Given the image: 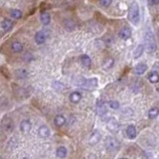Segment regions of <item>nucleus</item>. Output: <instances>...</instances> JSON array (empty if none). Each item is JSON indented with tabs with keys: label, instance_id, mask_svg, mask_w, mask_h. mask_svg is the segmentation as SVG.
<instances>
[{
	"label": "nucleus",
	"instance_id": "1",
	"mask_svg": "<svg viewBox=\"0 0 159 159\" xmlns=\"http://www.w3.org/2000/svg\"><path fill=\"white\" fill-rule=\"evenodd\" d=\"M128 19L131 23L135 24V25L139 23V20H140V13H139V7L136 2H133L129 7Z\"/></svg>",
	"mask_w": 159,
	"mask_h": 159
},
{
	"label": "nucleus",
	"instance_id": "2",
	"mask_svg": "<svg viewBox=\"0 0 159 159\" xmlns=\"http://www.w3.org/2000/svg\"><path fill=\"white\" fill-rule=\"evenodd\" d=\"M145 44H146V48H147V51L151 52L152 53L153 51H155L156 49V42H155V38L153 36L152 31L150 30H147L146 33H145Z\"/></svg>",
	"mask_w": 159,
	"mask_h": 159
},
{
	"label": "nucleus",
	"instance_id": "3",
	"mask_svg": "<svg viewBox=\"0 0 159 159\" xmlns=\"http://www.w3.org/2000/svg\"><path fill=\"white\" fill-rule=\"evenodd\" d=\"M76 85L83 87L85 89H94L98 86V79L97 78H91V79H83L81 78L79 80V82L76 83Z\"/></svg>",
	"mask_w": 159,
	"mask_h": 159
},
{
	"label": "nucleus",
	"instance_id": "4",
	"mask_svg": "<svg viewBox=\"0 0 159 159\" xmlns=\"http://www.w3.org/2000/svg\"><path fill=\"white\" fill-rule=\"evenodd\" d=\"M106 125H107L109 130L111 131V132H116V131L119 129V123L116 119L113 117H110L109 120H107Z\"/></svg>",
	"mask_w": 159,
	"mask_h": 159
},
{
	"label": "nucleus",
	"instance_id": "5",
	"mask_svg": "<svg viewBox=\"0 0 159 159\" xmlns=\"http://www.w3.org/2000/svg\"><path fill=\"white\" fill-rule=\"evenodd\" d=\"M118 36L119 38L122 39V40H127L130 36H131V30L129 27H123L120 29V31H119L118 33Z\"/></svg>",
	"mask_w": 159,
	"mask_h": 159
},
{
	"label": "nucleus",
	"instance_id": "6",
	"mask_svg": "<svg viewBox=\"0 0 159 159\" xmlns=\"http://www.w3.org/2000/svg\"><path fill=\"white\" fill-rule=\"evenodd\" d=\"M99 140H101V133H99L98 130H94L90 136V139H89L90 144L94 145V144H97V143H98Z\"/></svg>",
	"mask_w": 159,
	"mask_h": 159
},
{
	"label": "nucleus",
	"instance_id": "7",
	"mask_svg": "<svg viewBox=\"0 0 159 159\" xmlns=\"http://www.w3.org/2000/svg\"><path fill=\"white\" fill-rule=\"evenodd\" d=\"M46 41V35L43 31H39L35 35V42L38 44V45H42Z\"/></svg>",
	"mask_w": 159,
	"mask_h": 159
},
{
	"label": "nucleus",
	"instance_id": "8",
	"mask_svg": "<svg viewBox=\"0 0 159 159\" xmlns=\"http://www.w3.org/2000/svg\"><path fill=\"white\" fill-rule=\"evenodd\" d=\"M30 128H31V122L30 120H28V119H24V120H22L21 123H20V130H21L22 132L24 133L29 132Z\"/></svg>",
	"mask_w": 159,
	"mask_h": 159
},
{
	"label": "nucleus",
	"instance_id": "9",
	"mask_svg": "<svg viewBox=\"0 0 159 159\" xmlns=\"http://www.w3.org/2000/svg\"><path fill=\"white\" fill-rule=\"evenodd\" d=\"M38 133H39V136L42 137V138H47V137H49V136H50V129H49V127H47L46 125L40 126Z\"/></svg>",
	"mask_w": 159,
	"mask_h": 159
},
{
	"label": "nucleus",
	"instance_id": "10",
	"mask_svg": "<svg viewBox=\"0 0 159 159\" xmlns=\"http://www.w3.org/2000/svg\"><path fill=\"white\" fill-rule=\"evenodd\" d=\"M69 99L72 103H78L82 99V94L79 93V91H73V93L70 94Z\"/></svg>",
	"mask_w": 159,
	"mask_h": 159
},
{
	"label": "nucleus",
	"instance_id": "11",
	"mask_svg": "<svg viewBox=\"0 0 159 159\" xmlns=\"http://www.w3.org/2000/svg\"><path fill=\"white\" fill-rule=\"evenodd\" d=\"M126 135L129 139H134L136 137V128L134 125H128L126 128Z\"/></svg>",
	"mask_w": 159,
	"mask_h": 159
},
{
	"label": "nucleus",
	"instance_id": "12",
	"mask_svg": "<svg viewBox=\"0 0 159 159\" xmlns=\"http://www.w3.org/2000/svg\"><path fill=\"white\" fill-rule=\"evenodd\" d=\"M147 70V66H146V64H143V63H140V64H138V65L135 67V69H134V73L138 75V76H140V75H143L146 72Z\"/></svg>",
	"mask_w": 159,
	"mask_h": 159
},
{
	"label": "nucleus",
	"instance_id": "13",
	"mask_svg": "<svg viewBox=\"0 0 159 159\" xmlns=\"http://www.w3.org/2000/svg\"><path fill=\"white\" fill-rule=\"evenodd\" d=\"M11 50L14 53H20L23 50V45L22 43H20L19 41H14L11 44Z\"/></svg>",
	"mask_w": 159,
	"mask_h": 159
},
{
	"label": "nucleus",
	"instance_id": "14",
	"mask_svg": "<svg viewBox=\"0 0 159 159\" xmlns=\"http://www.w3.org/2000/svg\"><path fill=\"white\" fill-rule=\"evenodd\" d=\"M54 123H55V125L58 126V127L63 126L66 123V118H65V116H63V115H61V114L57 115V116H56L55 119H54Z\"/></svg>",
	"mask_w": 159,
	"mask_h": 159
},
{
	"label": "nucleus",
	"instance_id": "15",
	"mask_svg": "<svg viewBox=\"0 0 159 159\" xmlns=\"http://www.w3.org/2000/svg\"><path fill=\"white\" fill-rule=\"evenodd\" d=\"M2 125H3V127L4 128H5L6 130H8V131H11L12 129H13V122H12V120L10 118H5L3 120V122H2Z\"/></svg>",
	"mask_w": 159,
	"mask_h": 159
},
{
	"label": "nucleus",
	"instance_id": "16",
	"mask_svg": "<svg viewBox=\"0 0 159 159\" xmlns=\"http://www.w3.org/2000/svg\"><path fill=\"white\" fill-rule=\"evenodd\" d=\"M56 154H57V156L59 158H65L67 156V149L66 147L64 146H60L56 150Z\"/></svg>",
	"mask_w": 159,
	"mask_h": 159
},
{
	"label": "nucleus",
	"instance_id": "17",
	"mask_svg": "<svg viewBox=\"0 0 159 159\" xmlns=\"http://www.w3.org/2000/svg\"><path fill=\"white\" fill-rule=\"evenodd\" d=\"M1 26L5 31H9V30L12 29V27H13V23H12V21H10V20L5 19V20H3L2 21Z\"/></svg>",
	"mask_w": 159,
	"mask_h": 159
},
{
	"label": "nucleus",
	"instance_id": "18",
	"mask_svg": "<svg viewBox=\"0 0 159 159\" xmlns=\"http://www.w3.org/2000/svg\"><path fill=\"white\" fill-rule=\"evenodd\" d=\"M143 51H144V46H143L142 44H139V45L137 46V48L134 51V58L137 59V58L140 57V56L143 54Z\"/></svg>",
	"mask_w": 159,
	"mask_h": 159
},
{
	"label": "nucleus",
	"instance_id": "19",
	"mask_svg": "<svg viewBox=\"0 0 159 159\" xmlns=\"http://www.w3.org/2000/svg\"><path fill=\"white\" fill-rule=\"evenodd\" d=\"M147 79H148V81L152 83H155L158 82V75L156 72H151V73L148 74L147 76Z\"/></svg>",
	"mask_w": 159,
	"mask_h": 159
},
{
	"label": "nucleus",
	"instance_id": "20",
	"mask_svg": "<svg viewBox=\"0 0 159 159\" xmlns=\"http://www.w3.org/2000/svg\"><path fill=\"white\" fill-rule=\"evenodd\" d=\"M81 62L85 67H90L91 64V60L87 55H83L81 57Z\"/></svg>",
	"mask_w": 159,
	"mask_h": 159
},
{
	"label": "nucleus",
	"instance_id": "21",
	"mask_svg": "<svg viewBox=\"0 0 159 159\" xmlns=\"http://www.w3.org/2000/svg\"><path fill=\"white\" fill-rule=\"evenodd\" d=\"M40 19H41L42 24H44V25H48V24H49L50 21H51V16L48 13H42Z\"/></svg>",
	"mask_w": 159,
	"mask_h": 159
},
{
	"label": "nucleus",
	"instance_id": "22",
	"mask_svg": "<svg viewBox=\"0 0 159 159\" xmlns=\"http://www.w3.org/2000/svg\"><path fill=\"white\" fill-rule=\"evenodd\" d=\"M113 59L107 58V59L105 60V62H103L102 68L103 69H105V70H109V69H110L111 67H113Z\"/></svg>",
	"mask_w": 159,
	"mask_h": 159
},
{
	"label": "nucleus",
	"instance_id": "23",
	"mask_svg": "<svg viewBox=\"0 0 159 159\" xmlns=\"http://www.w3.org/2000/svg\"><path fill=\"white\" fill-rule=\"evenodd\" d=\"M158 113H159V109L157 107H152V109L148 111V117L150 119H154L157 117Z\"/></svg>",
	"mask_w": 159,
	"mask_h": 159
},
{
	"label": "nucleus",
	"instance_id": "24",
	"mask_svg": "<svg viewBox=\"0 0 159 159\" xmlns=\"http://www.w3.org/2000/svg\"><path fill=\"white\" fill-rule=\"evenodd\" d=\"M10 16L14 19H20L22 17V12L19 9H12L10 11Z\"/></svg>",
	"mask_w": 159,
	"mask_h": 159
},
{
	"label": "nucleus",
	"instance_id": "25",
	"mask_svg": "<svg viewBox=\"0 0 159 159\" xmlns=\"http://www.w3.org/2000/svg\"><path fill=\"white\" fill-rule=\"evenodd\" d=\"M97 107H98V111H101V113H105V111H106V109H105V102H102L101 103V102H98V103H97Z\"/></svg>",
	"mask_w": 159,
	"mask_h": 159
},
{
	"label": "nucleus",
	"instance_id": "26",
	"mask_svg": "<svg viewBox=\"0 0 159 159\" xmlns=\"http://www.w3.org/2000/svg\"><path fill=\"white\" fill-rule=\"evenodd\" d=\"M109 107H111L113 109H117L119 107V102L117 101H110L109 102Z\"/></svg>",
	"mask_w": 159,
	"mask_h": 159
},
{
	"label": "nucleus",
	"instance_id": "27",
	"mask_svg": "<svg viewBox=\"0 0 159 159\" xmlns=\"http://www.w3.org/2000/svg\"><path fill=\"white\" fill-rule=\"evenodd\" d=\"M99 4L103 7H109L111 4V1L110 0H102V1H99Z\"/></svg>",
	"mask_w": 159,
	"mask_h": 159
},
{
	"label": "nucleus",
	"instance_id": "28",
	"mask_svg": "<svg viewBox=\"0 0 159 159\" xmlns=\"http://www.w3.org/2000/svg\"><path fill=\"white\" fill-rule=\"evenodd\" d=\"M120 159H126V158H120Z\"/></svg>",
	"mask_w": 159,
	"mask_h": 159
},
{
	"label": "nucleus",
	"instance_id": "29",
	"mask_svg": "<svg viewBox=\"0 0 159 159\" xmlns=\"http://www.w3.org/2000/svg\"><path fill=\"white\" fill-rule=\"evenodd\" d=\"M23 159H28V158H23Z\"/></svg>",
	"mask_w": 159,
	"mask_h": 159
}]
</instances>
